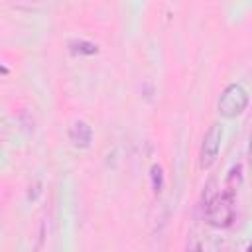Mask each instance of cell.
I'll use <instances>...</instances> for the list:
<instances>
[{
	"instance_id": "3",
	"label": "cell",
	"mask_w": 252,
	"mask_h": 252,
	"mask_svg": "<svg viewBox=\"0 0 252 252\" xmlns=\"http://www.w3.org/2000/svg\"><path fill=\"white\" fill-rule=\"evenodd\" d=\"M220 144H222V126L220 122H213L209 126V130L203 136V144H201V154H199V163L203 169L211 167L220 152Z\"/></svg>"
},
{
	"instance_id": "1",
	"label": "cell",
	"mask_w": 252,
	"mask_h": 252,
	"mask_svg": "<svg viewBox=\"0 0 252 252\" xmlns=\"http://www.w3.org/2000/svg\"><path fill=\"white\" fill-rule=\"evenodd\" d=\"M234 193H219L215 195L207 207H205V219L211 226H217V228H224L232 222L234 219V205H232V199Z\"/></svg>"
},
{
	"instance_id": "2",
	"label": "cell",
	"mask_w": 252,
	"mask_h": 252,
	"mask_svg": "<svg viewBox=\"0 0 252 252\" xmlns=\"http://www.w3.org/2000/svg\"><path fill=\"white\" fill-rule=\"evenodd\" d=\"M248 106V93L244 91V87L232 83L228 85L220 96H219V102H217V110L222 118H236L240 116Z\"/></svg>"
},
{
	"instance_id": "4",
	"label": "cell",
	"mask_w": 252,
	"mask_h": 252,
	"mask_svg": "<svg viewBox=\"0 0 252 252\" xmlns=\"http://www.w3.org/2000/svg\"><path fill=\"white\" fill-rule=\"evenodd\" d=\"M69 140L75 148H89L93 142V128L85 120H77L69 128Z\"/></svg>"
},
{
	"instance_id": "5",
	"label": "cell",
	"mask_w": 252,
	"mask_h": 252,
	"mask_svg": "<svg viewBox=\"0 0 252 252\" xmlns=\"http://www.w3.org/2000/svg\"><path fill=\"white\" fill-rule=\"evenodd\" d=\"M248 163H250V167H252V134H250V140H248Z\"/></svg>"
}]
</instances>
